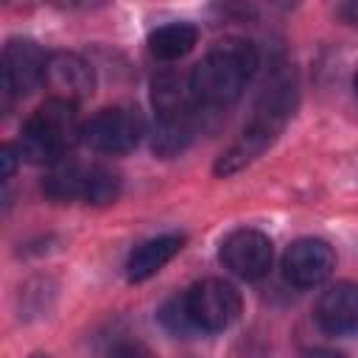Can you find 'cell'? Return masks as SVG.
I'll use <instances>...</instances> for the list:
<instances>
[{
  "label": "cell",
  "instance_id": "16",
  "mask_svg": "<svg viewBox=\"0 0 358 358\" xmlns=\"http://www.w3.org/2000/svg\"><path fill=\"white\" fill-rule=\"evenodd\" d=\"M159 322H162V327H165L168 333L182 336V338L199 333L196 324H193V319H190V313H187V308H185V299H182V296H173V299H168V302L159 308Z\"/></svg>",
  "mask_w": 358,
  "mask_h": 358
},
{
  "label": "cell",
  "instance_id": "6",
  "mask_svg": "<svg viewBox=\"0 0 358 358\" xmlns=\"http://www.w3.org/2000/svg\"><path fill=\"white\" fill-rule=\"evenodd\" d=\"M145 134L143 115L131 106H112L81 123V143L95 154H126Z\"/></svg>",
  "mask_w": 358,
  "mask_h": 358
},
{
  "label": "cell",
  "instance_id": "8",
  "mask_svg": "<svg viewBox=\"0 0 358 358\" xmlns=\"http://www.w3.org/2000/svg\"><path fill=\"white\" fill-rule=\"evenodd\" d=\"M336 268V252L322 238H299L282 255V274L296 288L322 285Z\"/></svg>",
  "mask_w": 358,
  "mask_h": 358
},
{
  "label": "cell",
  "instance_id": "12",
  "mask_svg": "<svg viewBox=\"0 0 358 358\" xmlns=\"http://www.w3.org/2000/svg\"><path fill=\"white\" fill-rule=\"evenodd\" d=\"M313 316L324 333L341 336L350 330H358V282L341 280L322 291L316 299Z\"/></svg>",
  "mask_w": 358,
  "mask_h": 358
},
{
  "label": "cell",
  "instance_id": "18",
  "mask_svg": "<svg viewBox=\"0 0 358 358\" xmlns=\"http://www.w3.org/2000/svg\"><path fill=\"white\" fill-rule=\"evenodd\" d=\"M305 358H347V355L336 352V350H310V352H305Z\"/></svg>",
  "mask_w": 358,
  "mask_h": 358
},
{
  "label": "cell",
  "instance_id": "4",
  "mask_svg": "<svg viewBox=\"0 0 358 358\" xmlns=\"http://www.w3.org/2000/svg\"><path fill=\"white\" fill-rule=\"evenodd\" d=\"M42 187L56 201L109 204L120 193V176L106 165L78 162L73 157H64L56 165H50Z\"/></svg>",
  "mask_w": 358,
  "mask_h": 358
},
{
  "label": "cell",
  "instance_id": "13",
  "mask_svg": "<svg viewBox=\"0 0 358 358\" xmlns=\"http://www.w3.org/2000/svg\"><path fill=\"white\" fill-rule=\"evenodd\" d=\"M182 243H185L182 235H159V238H151V241L140 243L126 260L129 282H143V280L154 277L165 263H171L179 255Z\"/></svg>",
  "mask_w": 358,
  "mask_h": 358
},
{
  "label": "cell",
  "instance_id": "15",
  "mask_svg": "<svg viewBox=\"0 0 358 358\" xmlns=\"http://www.w3.org/2000/svg\"><path fill=\"white\" fill-rule=\"evenodd\" d=\"M193 140V120H157L151 134V148L159 157H173Z\"/></svg>",
  "mask_w": 358,
  "mask_h": 358
},
{
  "label": "cell",
  "instance_id": "11",
  "mask_svg": "<svg viewBox=\"0 0 358 358\" xmlns=\"http://www.w3.org/2000/svg\"><path fill=\"white\" fill-rule=\"evenodd\" d=\"M151 103L157 112V120H193V112L199 106L190 84V73L179 70H162L151 81Z\"/></svg>",
  "mask_w": 358,
  "mask_h": 358
},
{
  "label": "cell",
  "instance_id": "20",
  "mask_svg": "<svg viewBox=\"0 0 358 358\" xmlns=\"http://www.w3.org/2000/svg\"><path fill=\"white\" fill-rule=\"evenodd\" d=\"M355 92H358V73H355Z\"/></svg>",
  "mask_w": 358,
  "mask_h": 358
},
{
  "label": "cell",
  "instance_id": "2",
  "mask_svg": "<svg viewBox=\"0 0 358 358\" xmlns=\"http://www.w3.org/2000/svg\"><path fill=\"white\" fill-rule=\"evenodd\" d=\"M76 140H81L76 103L62 101V98H48L25 120L17 151L28 162L56 165L59 159L70 157V148L76 145Z\"/></svg>",
  "mask_w": 358,
  "mask_h": 358
},
{
  "label": "cell",
  "instance_id": "14",
  "mask_svg": "<svg viewBox=\"0 0 358 358\" xmlns=\"http://www.w3.org/2000/svg\"><path fill=\"white\" fill-rule=\"evenodd\" d=\"M196 42H199V28L190 22H168L148 34V50L162 62L187 56L196 48Z\"/></svg>",
  "mask_w": 358,
  "mask_h": 358
},
{
  "label": "cell",
  "instance_id": "3",
  "mask_svg": "<svg viewBox=\"0 0 358 358\" xmlns=\"http://www.w3.org/2000/svg\"><path fill=\"white\" fill-rule=\"evenodd\" d=\"M291 84L288 81H271V90H266L263 101L255 109L252 123L243 129V134L218 157L215 173L218 176H232L243 171L249 162H255L280 134L288 112H291Z\"/></svg>",
  "mask_w": 358,
  "mask_h": 358
},
{
  "label": "cell",
  "instance_id": "7",
  "mask_svg": "<svg viewBox=\"0 0 358 358\" xmlns=\"http://www.w3.org/2000/svg\"><path fill=\"white\" fill-rule=\"evenodd\" d=\"M45 70H48V56L34 39H11V42H6L3 64H0L6 106H8L11 98L31 95L45 81Z\"/></svg>",
  "mask_w": 358,
  "mask_h": 358
},
{
  "label": "cell",
  "instance_id": "1",
  "mask_svg": "<svg viewBox=\"0 0 358 358\" xmlns=\"http://www.w3.org/2000/svg\"><path fill=\"white\" fill-rule=\"evenodd\" d=\"M257 70V48L241 36L218 39L190 70L193 95L201 106H229Z\"/></svg>",
  "mask_w": 358,
  "mask_h": 358
},
{
  "label": "cell",
  "instance_id": "5",
  "mask_svg": "<svg viewBox=\"0 0 358 358\" xmlns=\"http://www.w3.org/2000/svg\"><path fill=\"white\" fill-rule=\"evenodd\" d=\"M185 308L196 324L199 333H218L227 330L243 310V299L235 285L218 277H207L201 282H193L185 294Z\"/></svg>",
  "mask_w": 358,
  "mask_h": 358
},
{
  "label": "cell",
  "instance_id": "19",
  "mask_svg": "<svg viewBox=\"0 0 358 358\" xmlns=\"http://www.w3.org/2000/svg\"><path fill=\"white\" fill-rule=\"evenodd\" d=\"M344 14H347V17H350V20H352V22L358 25V3H352V6H347V8H344Z\"/></svg>",
  "mask_w": 358,
  "mask_h": 358
},
{
  "label": "cell",
  "instance_id": "21",
  "mask_svg": "<svg viewBox=\"0 0 358 358\" xmlns=\"http://www.w3.org/2000/svg\"><path fill=\"white\" fill-rule=\"evenodd\" d=\"M34 358H48V355H34Z\"/></svg>",
  "mask_w": 358,
  "mask_h": 358
},
{
  "label": "cell",
  "instance_id": "17",
  "mask_svg": "<svg viewBox=\"0 0 358 358\" xmlns=\"http://www.w3.org/2000/svg\"><path fill=\"white\" fill-rule=\"evenodd\" d=\"M17 157H20V151H17L14 145H3V151H0V162H3V179H11V176H14Z\"/></svg>",
  "mask_w": 358,
  "mask_h": 358
},
{
  "label": "cell",
  "instance_id": "10",
  "mask_svg": "<svg viewBox=\"0 0 358 358\" xmlns=\"http://www.w3.org/2000/svg\"><path fill=\"white\" fill-rule=\"evenodd\" d=\"M45 84L50 90V98H62L70 103H78L87 98L95 87V73L90 62L73 50H56L48 56Z\"/></svg>",
  "mask_w": 358,
  "mask_h": 358
},
{
  "label": "cell",
  "instance_id": "9",
  "mask_svg": "<svg viewBox=\"0 0 358 358\" xmlns=\"http://www.w3.org/2000/svg\"><path fill=\"white\" fill-rule=\"evenodd\" d=\"M271 241L260 229H235L221 243V263L241 280H260L271 268Z\"/></svg>",
  "mask_w": 358,
  "mask_h": 358
}]
</instances>
